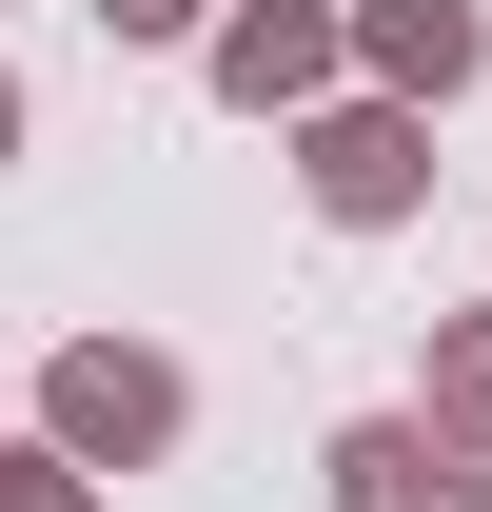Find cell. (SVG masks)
Here are the masks:
<instances>
[{
	"label": "cell",
	"instance_id": "52a82bcc",
	"mask_svg": "<svg viewBox=\"0 0 492 512\" xmlns=\"http://www.w3.org/2000/svg\"><path fill=\"white\" fill-rule=\"evenodd\" d=\"M0 512H99V473H79L60 434H40V453H0Z\"/></svg>",
	"mask_w": 492,
	"mask_h": 512
},
{
	"label": "cell",
	"instance_id": "ba28073f",
	"mask_svg": "<svg viewBox=\"0 0 492 512\" xmlns=\"http://www.w3.org/2000/svg\"><path fill=\"white\" fill-rule=\"evenodd\" d=\"M217 0H99V40H197Z\"/></svg>",
	"mask_w": 492,
	"mask_h": 512
},
{
	"label": "cell",
	"instance_id": "5b68a950",
	"mask_svg": "<svg viewBox=\"0 0 492 512\" xmlns=\"http://www.w3.org/2000/svg\"><path fill=\"white\" fill-rule=\"evenodd\" d=\"M315 473H335V512H492V473L433 434V414H355Z\"/></svg>",
	"mask_w": 492,
	"mask_h": 512
},
{
	"label": "cell",
	"instance_id": "6da1fadb",
	"mask_svg": "<svg viewBox=\"0 0 492 512\" xmlns=\"http://www.w3.org/2000/svg\"><path fill=\"white\" fill-rule=\"evenodd\" d=\"M40 434H60L79 473H158V453L197 434V375L158 335H60V355H40Z\"/></svg>",
	"mask_w": 492,
	"mask_h": 512
},
{
	"label": "cell",
	"instance_id": "3957f363",
	"mask_svg": "<svg viewBox=\"0 0 492 512\" xmlns=\"http://www.w3.org/2000/svg\"><path fill=\"white\" fill-rule=\"evenodd\" d=\"M197 60H217L237 119H315V99L355 79V20H335V0H217V20H197Z\"/></svg>",
	"mask_w": 492,
	"mask_h": 512
},
{
	"label": "cell",
	"instance_id": "277c9868",
	"mask_svg": "<svg viewBox=\"0 0 492 512\" xmlns=\"http://www.w3.org/2000/svg\"><path fill=\"white\" fill-rule=\"evenodd\" d=\"M335 20H355L374 99H473L492 79V0H335Z\"/></svg>",
	"mask_w": 492,
	"mask_h": 512
},
{
	"label": "cell",
	"instance_id": "8992f818",
	"mask_svg": "<svg viewBox=\"0 0 492 512\" xmlns=\"http://www.w3.org/2000/svg\"><path fill=\"white\" fill-rule=\"evenodd\" d=\"M414 414L492 473V316H433V394H414Z\"/></svg>",
	"mask_w": 492,
	"mask_h": 512
},
{
	"label": "cell",
	"instance_id": "9c48e42d",
	"mask_svg": "<svg viewBox=\"0 0 492 512\" xmlns=\"http://www.w3.org/2000/svg\"><path fill=\"white\" fill-rule=\"evenodd\" d=\"M0 158H20V60H0Z\"/></svg>",
	"mask_w": 492,
	"mask_h": 512
},
{
	"label": "cell",
	"instance_id": "7a4b0ae2",
	"mask_svg": "<svg viewBox=\"0 0 492 512\" xmlns=\"http://www.w3.org/2000/svg\"><path fill=\"white\" fill-rule=\"evenodd\" d=\"M296 197L335 217V237H394V217L433 197V99H374V79H335V99L296 119Z\"/></svg>",
	"mask_w": 492,
	"mask_h": 512
}]
</instances>
